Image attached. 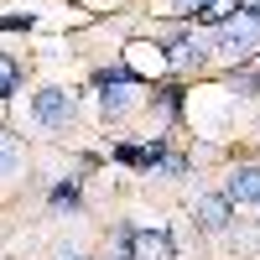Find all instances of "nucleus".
<instances>
[{
    "label": "nucleus",
    "mask_w": 260,
    "mask_h": 260,
    "mask_svg": "<svg viewBox=\"0 0 260 260\" xmlns=\"http://www.w3.org/2000/svg\"><path fill=\"white\" fill-rule=\"evenodd\" d=\"M167 68V52L151 47V42H130L125 47V73H141V78H156Z\"/></svg>",
    "instance_id": "20e7f679"
},
{
    "label": "nucleus",
    "mask_w": 260,
    "mask_h": 260,
    "mask_svg": "<svg viewBox=\"0 0 260 260\" xmlns=\"http://www.w3.org/2000/svg\"><path fill=\"white\" fill-rule=\"evenodd\" d=\"M99 83H104V115H125L130 110V73L120 68V73H99Z\"/></svg>",
    "instance_id": "39448f33"
},
{
    "label": "nucleus",
    "mask_w": 260,
    "mask_h": 260,
    "mask_svg": "<svg viewBox=\"0 0 260 260\" xmlns=\"http://www.w3.org/2000/svg\"><path fill=\"white\" fill-rule=\"evenodd\" d=\"M213 47H219L224 57H234V62L255 57V47H260V21L255 16H229L224 26L213 31Z\"/></svg>",
    "instance_id": "f257e3e1"
},
{
    "label": "nucleus",
    "mask_w": 260,
    "mask_h": 260,
    "mask_svg": "<svg viewBox=\"0 0 260 260\" xmlns=\"http://www.w3.org/2000/svg\"><path fill=\"white\" fill-rule=\"evenodd\" d=\"M0 115H6V99H0Z\"/></svg>",
    "instance_id": "dca6fc26"
},
{
    "label": "nucleus",
    "mask_w": 260,
    "mask_h": 260,
    "mask_svg": "<svg viewBox=\"0 0 260 260\" xmlns=\"http://www.w3.org/2000/svg\"><path fill=\"white\" fill-rule=\"evenodd\" d=\"M198 224L203 229H224L229 224V198H203L198 203Z\"/></svg>",
    "instance_id": "0eeeda50"
},
{
    "label": "nucleus",
    "mask_w": 260,
    "mask_h": 260,
    "mask_svg": "<svg viewBox=\"0 0 260 260\" xmlns=\"http://www.w3.org/2000/svg\"><path fill=\"white\" fill-rule=\"evenodd\" d=\"M115 156H120V161H130V167H156L161 146H115Z\"/></svg>",
    "instance_id": "1a4fd4ad"
},
{
    "label": "nucleus",
    "mask_w": 260,
    "mask_h": 260,
    "mask_svg": "<svg viewBox=\"0 0 260 260\" xmlns=\"http://www.w3.org/2000/svg\"><path fill=\"white\" fill-rule=\"evenodd\" d=\"M229 16H240V0H203L198 6V21H208V26H224Z\"/></svg>",
    "instance_id": "6e6552de"
},
{
    "label": "nucleus",
    "mask_w": 260,
    "mask_h": 260,
    "mask_svg": "<svg viewBox=\"0 0 260 260\" xmlns=\"http://www.w3.org/2000/svg\"><path fill=\"white\" fill-rule=\"evenodd\" d=\"M31 115H37L42 125H52V130H62V125H73V115H78V104H73V94H62V89H42V94L31 99Z\"/></svg>",
    "instance_id": "f03ea898"
},
{
    "label": "nucleus",
    "mask_w": 260,
    "mask_h": 260,
    "mask_svg": "<svg viewBox=\"0 0 260 260\" xmlns=\"http://www.w3.org/2000/svg\"><path fill=\"white\" fill-rule=\"evenodd\" d=\"M250 11H255V21H260V0H250Z\"/></svg>",
    "instance_id": "2eb2a0df"
},
{
    "label": "nucleus",
    "mask_w": 260,
    "mask_h": 260,
    "mask_svg": "<svg viewBox=\"0 0 260 260\" xmlns=\"http://www.w3.org/2000/svg\"><path fill=\"white\" fill-rule=\"evenodd\" d=\"M198 6L203 0H177V11H187V16H198Z\"/></svg>",
    "instance_id": "4468645a"
},
{
    "label": "nucleus",
    "mask_w": 260,
    "mask_h": 260,
    "mask_svg": "<svg viewBox=\"0 0 260 260\" xmlns=\"http://www.w3.org/2000/svg\"><path fill=\"white\" fill-rule=\"evenodd\" d=\"M73 203H78V182H62L52 192V208H73Z\"/></svg>",
    "instance_id": "f8f14e48"
},
{
    "label": "nucleus",
    "mask_w": 260,
    "mask_h": 260,
    "mask_svg": "<svg viewBox=\"0 0 260 260\" xmlns=\"http://www.w3.org/2000/svg\"><path fill=\"white\" fill-rule=\"evenodd\" d=\"M229 203H260V167H240L229 177Z\"/></svg>",
    "instance_id": "423d86ee"
},
{
    "label": "nucleus",
    "mask_w": 260,
    "mask_h": 260,
    "mask_svg": "<svg viewBox=\"0 0 260 260\" xmlns=\"http://www.w3.org/2000/svg\"><path fill=\"white\" fill-rule=\"evenodd\" d=\"M156 167H161V172H172V177H182V172H187V161H182V156H172V151H161Z\"/></svg>",
    "instance_id": "ddd939ff"
},
{
    "label": "nucleus",
    "mask_w": 260,
    "mask_h": 260,
    "mask_svg": "<svg viewBox=\"0 0 260 260\" xmlns=\"http://www.w3.org/2000/svg\"><path fill=\"white\" fill-rule=\"evenodd\" d=\"M11 172H21V146L16 136H0V177H11Z\"/></svg>",
    "instance_id": "9d476101"
},
{
    "label": "nucleus",
    "mask_w": 260,
    "mask_h": 260,
    "mask_svg": "<svg viewBox=\"0 0 260 260\" xmlns=\"http://www.w3.org/2000/svg\"><path fill=\"white\" fill-rule=\"evenodd\" d=\"M16 83H21L16 62H11V57H0V99H6V94H16Z\"/></svg>",
    "instance_id": "9b49d317"
},
{
    "label": "nucleus",
    "mask_w": 260,
    "mask_h": 260,
    "mask_svg": "<svg viewBox=\"0 0 260 260\" xmlns=\"http://www.w3.org/2000/svg\"><path fill=\"white\" fill-rule=\"evenodd\" d=\"M125 250H130V260H172V240L161 229H130Z\"/></svg>",
    "instance_id": "7ed1b4c3"
}]
</instances>
